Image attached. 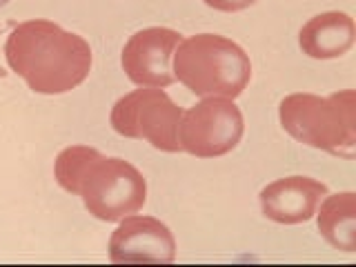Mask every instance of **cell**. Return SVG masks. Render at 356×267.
<instances>
[{"mask_svg": "<svg viewBox=\"0 0 356 267\" xmlns=\"http://www.w3.org/2000/svg\"><path fill=\"white\" fill-rule=\"evenodd\" d=\"M174 78L200 98H238L252 78V63L241 44L218 33L183 38L172 60Z\"/></svg>", "mask_w": 356, "mask_h": 267, "instance_id": "3957f363", "label": "cell"}, {"mask_svg": "<svg viewBox=\"0 0 356 267\" xmlns=\"http://www.w3.org/2000/svg\"><path fill=\"white\" fill-rule=\"evenodd\" d=\"M203 3L216 11H227V14H232V11H243L256 5L259 0H203Z\"/></svg>", "mask_w": 356, "mask_h": 267, "instance_id": "7c38bea8", "label": "cell"}, {"mask_svg": "<svg viewBox=\"0 0 356 267\" xmlns=\"http://www.w3.org/2000/svg\"><path fill=\"white\" fill-rule=\"evenodd\" d=\"M283 129L294 140L341 159H354L356 152V92L332 96L292 94L278 105Z\"/></svg>", "mask_w": 356, "mask_h": 267, "instance_id": "277c9868", "label": "cell"}, {"mask_svg": "<svg viewBox=\"0 0 356 267\" xmlns=\"http://www.w3.org/2000/svg\"><path fill=\"white\" fill-rule=\"evenodd\" d=\"M54 176L65 192L83 198L89 214L105 222L136 214L147 200V183L136 167L85 145H72L56 156Z\"/></svg>", "mask_w": 356, "mask_h": 267, "instance_id": "7a4b0ae2", "label": "cell"}, {"mask_svg": "<svg viewBox=\"0 0 356 267\" xmlns=\"http://www.w3.org/2000/svg\"><path fill=\"white\" fill-rule=\"evenodd\" d=\"M5 60L36 94L58 96L76 89L92 72V47L51 20L20 22L5 42Z\"/></svg>", "mask_w": 356, "mask_h": 267, "instance_id": "6da1fadb", "label": "cell"}, {"mask_svg": "<svg viewBox=\"0 0 356 267\" xmlns=\"http://www.w3.org/2000/svg\"><path fill=\"white\" fill-rule=\"evenodd\" d=\"M245 134V120L234 98H203L183 111L178 145L196 159H218L236 149Z\"/></svg>", "mask_w": 356, "mask_h": 267, "instance_id": "8992f818", "label": "cell"}, {"mask_svg": "<svg viewBox=\"0 0 356 267\" xmlns=\"http://www.w3.org/2000/svg\"><path fill=\"white\" fill-rule=\"evenodd\" d=\"M109 238V259L114 263H172L176 259V238L170 227L154 216L131 214Z\"/></svg>", "mask_w": 356, "mask_h": 267, "instance_id": "ba28073f", "label": "cell"}, {"mask_svg": "<svg viewBox=\"0 0 356 267\" xmlns=\"http://www.w3.org/2000/svg\"><path fill=\"white\" fill-rule=\"evenodd\" d=\"M327 187L309 176L278 178L261 189L259 200L265 218L281 225H298L314 218Z\"/></svg>", "mask_w": 356, "mask_h": 267, "instance_id": "9c48e42d", "label": "cell"}, {"mask_svg": "<svg viewBox=\"0 0 356 267\" xmlns=\"http://www.w3.org/2000/svg\"><path fill=\"white\" fill-rule=\"evenodd\" d=\"M183 109L161 87H140L118 98L111 107L109 122L116 134L134 140H147L152 147L176 154L178 122Z\"/></svg>", "mask_w": 356, "mask_h": 267, "instance_id": "5b68a950", "label": "cell"}, {"mask_svg": "<svg viewBox=\"0 0 356 267\" xmlns=\"http://www.w3.org/2000/svg\"><path fill=\"white\" fill-rule=\"evenodd\" d=\"M316 222L321 236L325 238L334 250L356 252V194L341 192L327 194L321 200L316 209Z\"/></svg>", "mask_w": 356, "mask_h": 267, "instance_id": "8fae6325", "label": "cell"}, {"mask_svg": "<svg viewBox=\"0 0 356 267\" xmlns=\"http://www.w3.org/2000/svg\"><path fill=\"white\" fill-rule=\"evenodd\" d=\"M356 40V25L343 11H325L312 18L298 33L303 54L314 60H334L345 56Z\"/></svg>", "mask_w": 356, "mask_h": 267, "instance_id": "30bf717a", "label": "cell"}, {"mask_svg": "<svg viewBox=\"0 0 356 267\" xmlns=\"http://www.w3.org/2000/svg\"><path fill=\"white\" fill-rule=\"evenodd\" d=\"M183 36L167 27H149L136 31L122 49L120 63L127 78L138 87H167L172 85L174 51Z\"/></svg>", "mask_w": 356, "mask_h": 267, "instance_id": "52a82bcc", "label": "cell"}, {"mask_svg": "<svg viewBox=\"0 0 356 267\" xmlns=\"http://www.w3.org/2000/svg\"><path fill=\"white\" fill-rule=\"evenodd\" d=\"M7 3H9V0H0V7H5Z\"/></svg>", "mask_w": 356, "mask_h": 267, "instance_id": "4fadbf2b", "label": "cell"}]
</instances>
